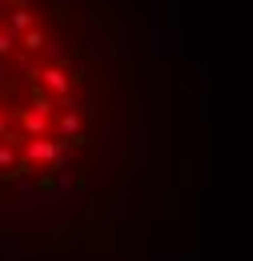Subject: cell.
Instances as JSON below:
<instances>
[{
    "instance_id": "6da1fadb",
    "label": "cell",
    "mask_w": 253,
    "mask_h": 261,
    "mask_svg": "<svg viewBox=\"0 0 253 261\" xmlns=\"http://www.w3.org/2000/svg\"><path fill=\"white\" fill-rule=\"evenodd\" d=\"M81 133V72L48 0H0V181L53 173Z\"/></svg>"
}]
</instances>
